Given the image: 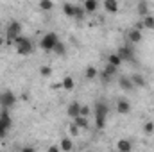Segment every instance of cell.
Returning a JSON list of instances; mask_svg holds the SVG:
<instances>
[{
    "instance_id": "obj_30",
    "label": "cell",
    "mask_w": 154,
    "mask_h": 152,
    "mask_svg": "<svg viewBox=\"0 0 154 152\" xmlns=\"http://www.w3.org/2000/svg\"><path fill=\"white\" fill-rule=\"evenodd\" d=\"M39 74L43 77H50L52 75V68H50V66H41V68H39Z\"/></svg>"
},
{
    "instance_id": "obj_16",
    "label": "cell",
    "mask_w": 154,
    "mask_h": 152,
    "mask_svg": "<svg viewBox=\"0 0 154 152\" xmlns=\"http://www.w3.org/2000/svg\"><path fill=\"white\" fill-rule=\"evenodd\" d=\"M79 111H81V104H79V102H72V104L68 106V109H66V113H68L70 118H75L77 114H79Z\"/></svg>"
},
{
    "instance_id": "obj_7",
    "label": "cell",
    "mask_w": 154,
    "mask_h": 152,
    "mask_svg": "<svg viewBox=\"0 0 154 152\" xmlns=\"http://www.w3.org/2000/svg\"><path fill=\"white\" fill-rule=\"evenodd\" d=\"M116 111L120 114H129V111H131V102H129L127 99H118V102H116Z\"/></svg>"
},
{
    "instance_id": "obj_29",
    "label": "cell",
    "mask_w": 154,
    "mask_h": 152,
    "mask_svg": "<svg viewBox=\"0 0 154 152\" xmlns=\"http://www.w3.org/2000/svg\"><path fill=\"white\" fill-rule=\"evenodd\" d=\"M143 132L145 134H152L154 132V122H145L143 123Z\"/></svg>"
},
{
    "instance_id": "obj_26",
    "label": "cell",
    "mask_w": 154,
    "mask_h": 152,
    "mask_svg": "<svg viewBox=\"0 0 154 152\" xmlns=\"http://www.w3.org/2000/svg\"><path fill=\"white\" fill-rule=\"evenodd\" d=\"M79 131H81V129L77 127L74 122L68 125V134H70V138H77V136H79Z\"/></svg>"
},
{
    "instance_id": "obj_10",
    "label": "cell",
    "mask_w": 154,
    "mask_h": 152,
    "mask_svg": "<svg viewBox=\"0 0 154 152\" xmlns=\"http://www.w3.org/2000/svg\"><path fill=\"white\" fill-rule=\"evenodd\" d=\"M104 9L109 13V14H116L120 5H118V0H104Z\"/></svg>"
},
{
    "instance_id": "obj_1",
    "label": "cell",
    "mask_w": 154,
    "mask_h": 152,
    "mask_svg": "<svg viewBox=\"0 0 154 152\" xmlns=\"http://www.w3.org/2000/svg\"><path fill=\"white\" fill-rule=\"evenodd\" d=\"M106 116H108V106L104 102H97L95 104V123H97V129H104Z\"/></svg>"
},
{
    "instance_id": "obj_6",
    "label": "cell",
    "mask_w": 154,
    "mask_h": 152,
    "mask_svg": "<svg viewBox=\"0 0 154 152\" xmlns=\"http://www.w3.org/2000/svg\"><path fill=\"white\" fill-rule=\"evenodd\" d=\"M20 34H22V25L18 22H11L9 27H7V31H5V39L7 41H14Z\"/></svg>"
},
{
    "instance_id": "obj_28",
    "label": "cell",
    "mask_w": 154,
    "mask_h": 152,
    "mask_svg": "<svg viewBox=\"0 0 154 152\" xmlns=\"http://www.w3.org/2000/svg\"><path fill=\"white\" fill-rule=\"evenodd\" d=\"M84 16H86V11H84V7H77V5H75L74 18H75V20H84Z\"/></svg>"
},
{
    "instance_id": "obj_24",
    "label": "cell",
    "mask_w": 154,
    "mask_h": 152,
    "mask_svg": "<svg viewBox=\"0 0 154 152\" xmlns=\"http://www.w3.org/2000/svg\"><path fill=\"white\" fill-rule=\"evenodd\" d=\"M63 88L68 90V91L74 90V88H75V81H74L72 77H65V79H63Z\"/></svg>"
},
{
    "instance_id": "obj_5",
    "label": "cell",
    "mask_w": 154,
    "mask_h": 152,
    "mask_svg": "<svg viewBox=\"0 0 154 152\" xmlns=\"http://www.w3.org/2000/svg\"><path fill=\"white\" fill-rule=\"evenodd\" d=\"M11 127V116H9V109H2L0 113V138H4L7 134Z\"/></svg>"
},
{
    "instance_id": "obj_4",
    "label": "cell",
    "mask_w": 154,
    "mask_h": 152,
    "mask_svg": "<svg viewBox=\"0 0 154 152\" xmlns=\"http://www.w3.org/2000/svg\"><path fill=\"white\" fill-rule=\"evenodd\" d=\"M16 104V97H14V93L13 91H2L0 93V108L2 109H11L13 106Z\"/></svg>"
},
{
    "instance_id": "obj_23",
    "label": "cell",
    "mask_w": 154,
    "mask_h": 152,
    "mask_svg": "<svg viewBox=\"0 0 154 152\" xmlns=\"http://www.w3.org/2000/svg\"><path fill=\"white\" fill-rule=\"evenodd\" d=\"M108 63H109V65H113V66H120L124 61H122V57H120L118 54H111V56L108 57Z\"/></svg>"
},
{
    "instance_id": "obj_13",
    "label": "cell",
    "mask_w": 154,
    "mask_h": 152,
    "mask_svg": "<svg viewBox=\"0 0 154 152\" xmlns=\"http://www.w3.org/2000/svg\"><path fill=\"white\" fill-rule=\"evenodd\" d=\"M136 11H138L140 16H147L149 14V2L147 0H140L138 5H136Z\"/></svg>"
},
{
    "instance_id": "obj_22",
    "label": "cell",
    "mask_w": 154,
    "mask_h": 152,
    "mask_svg": "<svg viewBox=\"0 0 154 152\" xmlns=\"http://www.w3.org/2000/svg\"><path fill=\"white\" fill-rule=\"evenodd\" d=\"M39 9L41 11H52L54 9V2L52 0H39Z\"/></svg>"
},
{
    "instance_id": "obj_34",
    "label": "cell",
    "mask_w": 154,
    "mask_h": 152,
    "mask_svg": "<svg viewBox=\"0 0 154 152\" xmlns=\"http://www.w3.org/2000/svg\"><path fill=\"white\" fill-rule=\"evenodd\" d=\"M134 27H136V29H140V31H142V29H143V22H138V23H136V25H134Z\"/></svg>"
},
{
    "instance_id": "obj_21",
    "label": "cell",
    "mask_w": 154,
    "mask_h": 152,
    "mask_svg": "<svg viewBox=\"0 0 154 152\" xmlns=\"http://www.w3.org/2000/svg\"><path fill=\"white\" fill-rule=\"evenodd\" d=\"M63 13H65L66 16H72V18H74L75 5H74V4H68V2H66V4H63Z\"/></svg>"
},
{
    "instance_id": "obj_15",
    "label": "cell",
    "mask_w": 154,
    "mask_h": 152,
    "mask_svg": "<svg viewBox=\"0 0 154 152\" xmlns=\"http://www.w3.org/2000/svg\"><path fill=\"white\" fill-rule=\"evenodd\" d=\"M131 81H133V84H134V88L138 86V88H145V79H143V75H140V74H133L131 75Z\"/></svg>"
},
{
    "instance_id": "obj_25",
    "label": "cell",
    "mask_w": 154,
    "mask_h": 152,
    "mask_svg": "<svg viewBox=\"0 0 154 152\" xmlns=\"http://www.w3.org/2000/svg\"><path fill=\"white\" fill-rule=\"evenodd\" d=\"M102 72H106L108 75L115 77V75H116V72H118V66H113V65H109V63H108V65L104 66V70H102Z\"/></svg>"
},
{
    "instance_id": "obj_18",
    "label": "cell",
    "mask_w": 154,
    "mask_h": 152,
    "mask_svg": "<svg viewBox=\"0 0 154 152\" xmlns=\"http://www.w3.org/2000/svg\"><path fill=\"white\" fill-rule=\"evenodd\" d=\"M59 147H61V150H63V152H68V150H72V149H74V143H72V140H70V138H61Z\"/></svg>"
},
{
    "instance_id": "obj_31",
    "label": "cell",
    "mask_w": 154,
    "mask_h": 152,
    "mask_svg": "<svg viewBox=\"0 0 154 152\" xmlns=\"http://www.w3.org/2000/svg\"><path fill=\"white\" fill-rule=\"evenodd\" d=\"M90 113H91V109H90L88 106H81V111H79V114H82V116H90Z\"/></svg>"
},
{
    "instance_id": "obj_3",
    "label": "cell",
    "mask_w": 154,
    "mask_h": 152,
    "mask_svg": "<svg viewBox=\"0 0 154 152\" xmlns=\"http://www.w3.org/2000/svg\"><path fill=\"white\" fill-rule=\"evenodd\" d=\"M59 41V38H57V34L56 32H47L43 38H41V41H39V47L45 50V52H52V48H54V45Z\"/></svg>"
},
{
    "instance_id": "obj_8",
    "label": "cell",
    "mask_w": 154,
    "mask_h": 152,
    "mask_svg": "<svg viewBox=\"0 0 154 152\" xmlns=\"http://www.w3.org/2000/svg\"><path fill=\"white\" fill-rule=\"evenodd\" d=\"M118 86H120V90H124V91H133V90H134V84H133L131 77H125V75H122L118 79Z\"/></svg>"
},
{
    "instance_id": "obj_17",
    "label": "cell",
    "mask_w": 154,
    "mask_h": 152,
    "mask_svg": "<svg viewBox=\"0 0 154 152\" xmlns=\"http://www.w3.org/2000/svg\"><path fill=\"white\" fill-rule=\"evenodd\" d=\"M52 52H54L56 56H65V54H66V45H65L63 41H57V43L54 45Z\"/></svg>"
},
{
    "instance_id": "obj_33",
    "label": "cell",
    "mask_w": 154,
    "mask_h": 152,
    "mask_svg": "<svg viewBox=\"0 0 154 152\" xmlns=\"http://www.w3.org/2000/svg\"><path fill=\"white\" fill-rule=\"evenodd\" d=\"M61 150V147H57V145H52V147H48V152H57Z\"/></svg>"
},
{
    "instance_id": "obj_19",
    "label": "cell",
    "mask_w": 154,
    "mask_h": 152,
    "mask_svg": "<svg viewBox=\"0 0 154 152\" xmlns=\"http://www.w3.org/2000/svg\"><path fill=\"white\" fill-rule=\"evenodd\" d=\"M84 11L86 13H95L97 11V0H84Z\"/></svg>"
},
{
    "instance_id": "obj_27",
    "label": "cell",
    "mask_w": 154,
    "mask_h": 152,
    "mask_svg": "<svg viewBox=\"0 0 154 152\" xmlns=\"http://www.w3.org/2000/svg\"><path fill=\"white\" fill-rule=\"evenodd\" d=\"M143 27H147V29H154V16H151V14L143 16Z\"/></svg>"
},
{
    "instance_id": "obj_20",
    "label": "cell",
    "mask_w": 154,
    "mask_h": 152,
    "mask_svg": "<svg viewBox=\"0 0 154 152\" xmlns=\"http://www.w3.org/2000/svg\"><path fill=\"white\" fill-rule=\"evenodd\" d=\"M97 75H99V72H97V68H95V66H88V68H86V72H84V77H86L88 81H93Z\"/></svg>"
},
{
    "instance_id": "obj_32",
    "label": "cell",
    "mask_w": 154,
    "mask_h": 152,
    "mask_svg": "<svg viewBox=\"0 0 154 152\" xmlns=\"http://www.w3.org/2000/svg\"><path fill=\"white\" fill-rule=\"evenodd\" d=\"M100 79H102V82H104V84H108V82L111 81V75H108L106 72H102V74H100Z\"/></svg>"
},
{
    "instance_id": "obj_9",
    "label": "cell",
    "mask_w": 154,
    "mask_h": 152,
    "mask_svg": "<svg viewBox=\"0 0 154 152\" xmlns=\"http://www.w3.org/2000/svg\"><path fill=\"white\" fill-rule=\"evenodd\" d=\"M116 54H118V56L122 57V61H134V56H133V50H131L129 47H120Z\"/></svg>"
},
{
    "instance_id": "obj_2",
    "label": "cell",
    "mask_w": 154,
    "mask_h": 152,
    "mask_svg": "<svg viewBox=\"0 0 154 152\" xmlns=\"http://www.w3.org/2000/svg\"><path fill=\"white\" fill-rule=\"evenodd\" d=\"M13 43H14V47H16V52H18L20 56H29V54L32 52V43H31V39L23 38L22 34L14 39Z\"/></svg>"
},
{
    "instance_id": "obj_35",
    "label": "cell",
    "mask_w": 154,
    "mask_h": 152,
    "mask_svg": "<svg viewBox=\"0 0 154 152\" xmlns=\"http://www.w3.org/2000/svg\"><path fill=\"white\" fill-rule=\"evenodd\" d=\"M32 150H34L32 147H25V149H23V152H32Z\"/></svg>"
},
{
    "instance_id": "obj_11",
    "label": "cell",
    "mask_w": 154,
    "mask_h": 152,
    "mask_svg": "<svg viewBox=\"0 0 154 152\" xmlns=\"http://www.w3.org/2000/svg\"><path fill=\"white\" fill-rule=\"evenodd\" d=\"M127 39H129L131 43H140V41H142V31L136 29V27H133V29L127 32Z\"/></svg>"
},
{
    "instance_id": "obj_36",
    "label": "cell",
    "mask_w": 154,
    "mask_h": 152,
    "mask_svg": "<svg viewBox=\"0 0 154 152\" xmlns=\"http://www.w3.org/2000/svg\"><path fill=\"white\" fill-rule=\"evenodd\" d=\"M4 41H5V39L2 38V36H0V47H2V45H4Z\"/></svg>"
},
{
    "instance_id": "obj_14",
    "label": "cell",
    "mask_w": 154,
    "mask_h": 152,
    "mask_svg": "<svg viewBox=\"0 0 154 152\" xmlns=\"http://www.w3.org/2000/svg\"><path fill=\"white\" fill-rule=\"evenodd\" d=\"M116 149L120 152H131L133 150V143L127 141V140H120V141L116 143Z\"/></svg>"
},
{
    "instance_id": "obj_12",
    "label": "cell",
    "mask_w": 154,
    "mask_h": 152,
    "mask_svg": "<svg viewBox=\"0 0 154 152\" xmlns=\"http://www.w3.org/2000/svg\"><path fill=\"white\" fill-rule=\"evenodd\" d=\"M74 123H75L79 129H88V127H90V120H88V116H82V114H77L75 118H74Z\"/></svg>"
}]
</instances>
